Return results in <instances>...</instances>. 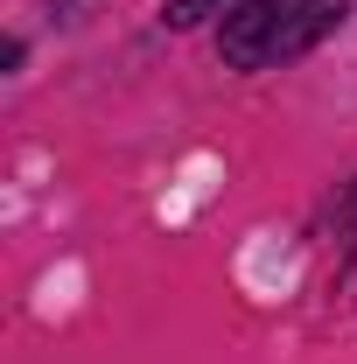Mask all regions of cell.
<instances>
[{
	"label": "cell",
	"mask_w": 357,
	"mask_h": 364,
	"mask_svg": "<svg viewBox=\"0 0 357 364\" xmlns=\"http://www.w3.org/2000/svg\"><path fill=\"white\" fill-rule=\"evenodd\" d=\"M280 21H287V0H238L218 28V56L231 70H267L280 49Z\"/></svg>",
	"instance_id": "1"
},
{
	"label": "cell",
	"mask_w": 357,
	"mask_h": 364,
	"mask_svg": "<svg viewBox=\"0 0 357 364\" xmlns=\"http://www.w3.org/2000/svg\"><path fill=\"white\" fill-rule=\"evenodd\" d=\"M336 21H343V0H287V21H280V49H273V63H294V56L315 49Z\"/></svg>",
	"instance_id": "2"
}]
</instances>
